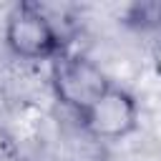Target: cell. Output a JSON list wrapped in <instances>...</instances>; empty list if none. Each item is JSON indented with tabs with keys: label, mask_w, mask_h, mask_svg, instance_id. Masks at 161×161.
<instances>
[{
	"label": "cell",
	"mask_w": 161,
	"mask_h": 161,
	"mask_svg": "<svg viewBox=\"0 0 161 161\" xmlns=\"http://www.w3.org/2000/svg\"><path fill=\"white\" fill-rule=\"evenodd\" d=\"M3 40L15 58L30 63H40V60L53 63L60 53L68 50L65 38L55 25V20L48 15V10L28 0L10 8L3 28Z\"/></svg>",
	"instance_id": "1"
},
{
	"label": "cell",
	"mask_w": 161,
	"mask_h": 161,
	"mask_svg": "<svg viewBox=\"0 0 161 161\" xmlns=\"http://www.w3.org/2000/svg\"><path fill=\"white\" fill-rule=\"evenodd\" d=\"M18 156H20V141L10 128L0 126V161H18Z\"/></svg>",
	"instance_id": "5"
},
{
	"label": "cell",
	"mask_w": 161,
	"mask_h": 161,
	"mask_svg": "<svg viewBox=\"0 0 161 161\" xmlns=\"http://www.w3.org/2000/svg\"><path fill=\"white\" fill-rule=\"evenodd\" d=\"M111 86L113 83L106 75V70L93 58H88L86 53L65 50L50 63L53 96L60 106L73 111L75 118L83 111H88Z\"/></svg>",
	"instance_id": "2"
},
{
	"label": "cell",
	"mask_w": 161,
	"mask_h": 161,
	"mask_svg": "<svg viewBox=\"0 0 161 161\" xmlns=\"http://www.w3.org/2000/svg\"><path fill=\"white\" fill-rule=\"evenodd\" d=\"M141 121L136 96L121 86H111L88 111L78 116L80 133L93 143H113L128 138Z\"/></svg>",
	"instance_id": "3"
},
{
	"label": "cell",
	"mask_w": 161,
	"mask_h": 161,
	"mask_svg": "<svg viewBox=\"0 0 161 161\" xmlns=\"http://www.w3.org/2000/svg\"><path fill=\"white\" fill-rule=\"evenodd\" d=\"M121 23L136 33L158 35L161 33V0H136L121 13Z\"/></svg>",
	"instance_id": "4"
},
{
	"label": "cell",
	"mask_w": 161,
	"mask_h": 161,
	"mask_svg": "<svg viewBox=\"0 0 161 161\" xmlns=\"http://www.w3.org/2000/svg\"><path fill=\"white\" fill-rule=\"evenodd\" d=\"M153 65H156V70H158V75H161V40H158L156 48H153Z\"/></svg>",
	"instance_id": "6"
}]
</instances>
